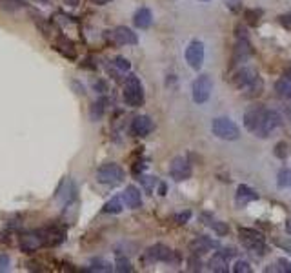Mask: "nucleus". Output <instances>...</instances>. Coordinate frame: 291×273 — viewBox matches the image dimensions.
Segmentation results:
<instances>
[{"instance_id": "obj_14", "label": "nucleus", "mask_w": 291, "mask_h": 273, "mask_svg": "<svg viewBox=\"0 0 291 273\" xmlns=\"http://www.w3.org/2000/svg\"><path fill=\"white\" fill-rule=\"evenodd\" d=\"M257 79H259V73H257L255 69L253 68H242L235 73V76H233V84H235L239 89H246L247 86L253 84Z\"/></svg>"}, {"instance_id": "obj_36", "label": "nucleus", "mask_w": 291, "mask_h": 273, "mask_svg": "<svg viewBox=\"0 0 291 273\" xmlns=\"http://www.w3.org/2000/svg\"><path fill=\"white\" fill-rule=\"evenodd\" d=\"M200 255H197V253H193V257L189 259V269H195V271H200V266H202V262H200Z\"/></svg>"}, {"instance_id": "obj_39", "label": "nucleus", "mask_w": 291, "mask_h": 273, "mask_svg": "<svg viewBox=\"0 0 291 273\" xmlns=\"http://www.w3.org/2000/svg\"><path fill=\"white\" fill-rule=\"evenodd\" d=\"M11 266V259L8 255H0V271H8Z\"/></svg>"}, {"instance_id": "obj_2", "label": "nucleus", "mask_w": 291, "mask_h": 273, "mask_svg": "<svg viewBox=\"0 0 291 273\" xmlns=\"http://www.w3.org/2000/svg\"><path fill=\"white\" fill-rule=\"evenodd\" d=\"M122 96H124V102L128 106H131V108H139V106L144 104V88L137 75L126 76Z\"/></svg>"}, {"instance_id": "obj_5", "label": "nucleus", "mask_w": 291, "mask_h": 273, "mask_svg": "<svg viewBox=\"0 0 291 273\" xmlns=\"http://www.w3.org/2000/svg\"><path fill=\"white\" fill-rule=\"evenodd\" d=\"M213 91V81L209 75H200L197 76L191 84V96L195 104H204L209 101Z\"/></svg>"}, {"instance_id": "obj_27", "label": "nucleus", "mask_w": 291, "mask_h": 273, "mask_svg": "<svg viewBox=\"0 0 291 273\" xmlns=\"http://www.w3.org/2000/svg\"><path fill=\"white\" fill-rule=\"evenodd\" d=\"M113 266L109 264L108 261H104V259H93L89 262V268L88 271H111Z\"/></svg>"}, {"instance_id": "obj_25", "label": "nucleus", "mask_w": 291, "mask_h": 273, "mask_svg": "<svg viewBox=\"0 0 291 273\" xmlns=\"http://www.w3.org/2000/svg\"><path fill=\"white\" fill-rule=\"evenodd\" d=\"M122 202H124V199L122 197H113V199H109L106 204H104V208H102V211L104 213H120L122 211Z\"/></svg>"}, {"instance_id": "obj_12", "label": "nucleus", "mask_w": 291, "mask_h": 273, "mask_svg": "<svg viewBox=\"0 0 291 273\" xmlns=\"http://www.w3.org/2000/svg\"><path fill=\"white\" fill-rule=\"evenodd\" d=\"M108 38L113 42L115 46H135L139 42V36L137 33H133L129 28L126 26H119L113 31H108Z\"/></svg>"}, {"instance_id": "obj_37", "label": "nucleus", "mask_w": 291, "mask_h": 273, "mask_svg": "<svg viewBox=\"0 0 291 273\" xmlns=\"http://www.w3.org/2000/svg\"><path fill=\"white\" fill-rule=\"evenodd\" d=\"M275 244L280 246L282 249H286V251L291 253V235L287 239H275Z\"/></svg>"}, {"instance_id": "obj_16", "label": "nucleus", "mask_w": 291, "mask_h": 273, "mask_svg": "<svg viewBox=\"0 0 291 273\" xmlns=\"http://www.w3.org/2000/svg\"><path fill=\"white\" fill-rule=\"evenodd\" d=\"M259 199V193L255 191L253 188L246 184H240L237 188V193H235V206L237 208H246L247 204L251 201H257Z\"/></svg>"}, {"instance_id": "obj_47", "label": "nucleus", "mask_w": 291, "mask_h": 273, "mask_svg": "<svg viewBox=\"0 0 291 273\" xmlns=\"http://www.w3.org/2000/svg\"><path fill=\"white\" fill-rule=\"evenodd\" d=\"M68 2H69L71 6H76V2H79V0H68Z\"/></svg>"}, {"instance_id": "obj_29", "label": "nucleus", "mask_w": 291, "mask_h": 273, "mask_svg": "<svg viewBox=\"0 0 291 273\" xmlns=\"http://www.w3.org/2000/svg\"><path fill=\"white\" fill-rule=\"evenodd\" d=\"M115 269L117 271H122V273H129V271H133V266L128 257L119 255V257H117V262H115Z\"/></svg>"}, {"instance_id": "obj_41", "label": "nucleus", "mask_w": 291, "mask_h": 273, "mask_svg": "<svg viewBox=\"0 0 291 273\" xmlns=\"http://www.w3.org/2000/svg\"><path fill=\"white\" fill-rule=\"evenodd\" d=\"M166 191H168V186L164 184V182H160V184H159V195H162V197H164V195H166Z\"/></svg>"}, {"instance_id": "obj_45", "label": "nucleus", "mask_w": 291, "mask_h": 273, "mask_svg": "<svg viewBox=\"0 0 291 273\" xmlns=\"http://www.w3.org/2000/svg\"><path fill=\"white\" fill-rule=\"evenodd\" d=\"M286 116L291 121V106H287V108H286Z\"/></svg>"}, {"instance_id": "obj_15", "label": "nucleus", "mask_w": 291, "mask_h": 273, "mask_svg": "<svg viewBox=\"0 0 291 273\" xmlns=\"http://www.w3.org/2000/svg\"><path fill=\"white\" fill-rule=\"evenodd\" d=\"M153 121L149 119L148 115H139V116H135L133 119V122H131V133L135 136H146V135H149V133L153 131Z\"/></svg>"}, {"instance_id": "obj_8", "label": "nucleus", "mask_w": 291, "mask_h": 273, "mask_svg": "<svg viewBox=\"0 0 291 273\" xmlns=\"http://www.w3.org/2000/svg\"><path fill=\"white\" fill-rule=\"evenodd\" d=\"M44 244H46V239H44V231H42V229L24 233V235L18 237V248L20 251H24V253H35L36 249L42 248Z\"/></svg>"}, {"instance_id": "obj_23", "label": "nucleus", "mask_w": 291, "mask_h": 273, "mask_svg": "<svg viewBox=\"0 0 291 273\" xmlns=\"http://www.w3.org/2000/svg\"><path fill=\"white\" fill-rule=\"evenodd\" d=\"M275 93L282 101L291 99V81H287V79H279V81L275 82Z\"/></svg>"}, {"instance_id": "obj_22", "label": "nucleus", "mask_w": 291, "mask_h": 273, "mask_svg": "<svg viewBox=\"0 0 291 273\" xmlns=\"http://www.w3.org/2000/svg\"><path fill=\"white\" fill-rule=\"evenodd\" d=\"M189 248H191V251L197 253V255H202V253L209 251V249L219 248V244H217L215 241H211L209 237H197L195 241L189 244Z\"/></svg>"}, {"instance_id": "obj_7", "label": "nucleus", "mask_w": 291, "mask_h": 273, "mask_svg": "<svg viewBox=\"0 0 291 273\" xmlns=\"http://www.w3.org/2000/svg\"><path fill=\"white\" fill-rule=\"evenodd\" d=\"M235 35H237V42H235V62L244 64V62L249 61L251 56V44L247 41V33L242 26L235 28Z\"/></svg>"}, {"instance_id": "obj_9", "label": "nucleus", "mask_w": 291, "mask_h": 273, "mask_svg": "<svg viewBox=\"0 0 291 273\" xmlns=\"http://www.w3.org/2000/svg\"><path fill=\"white\" fill-rule=\"evenodd\" d=\"M267 109L264 108L262 104H253L246 109L244 113V128L247 129L249 133H255L259 129V126L262 124L264 115H266Z\"/></svg>"}, {"instance_id": "obj_6", "label": "nucleus", "mask_w": 291, "mask_h": 273, "mask_svg": "<svg viewBox=\"0 0 291 273\" xmlns=\"http://www.w3.org/2000/svg\"><path fill=\"white\" fill-rule=\"evenodd\" d=\"M144 261L148 262H177L180 261V257L173 251L171 248H168L166 244H153L151 248L146 249L144 253Z\"/></svg>"}, {"instance_id": "obj_28", "label": "nucleus", "mask_w": 291, "mask_h": 273, "mask_svg": "<svg viewBox=\"0 0 291 273\" xmlns=\"http://www.w3.org/2000/svg\"><path fill=\"white\" fill-rule=\"evenodd\" d=\"M244 96H247V99H253V96H259L260 95V91H262V81H260V76L257 79L253 84H249L247 86L246 89H244Z\"/></svg>"}, {"instance_id": "obj_21", "label": "nucleus", "mask_w": 291, "mask_h": 273, "mask_svg": "<svg viewBox=\"0 0 291 273\" xmlns=\"http://www.w3.org/2000/svg\"><path fill=\"white\" fill-rule=\"evenodd\" d=\"M207 268L217 273H226L227 271V255L224 251L213 253L209 262H207Z\"/></svg>"}, {"instance_id": "obj_34", "label": "nucleus", "mask_w": 291, "mask_h": 273, "mask_svg": "<svg viewBox=\"0 0 291 273\" xmlns=\"http://www.w3.org/2000/svg\"><path fill=\"white\" fill-rule=\"evenodd\" d=\"M140 182L144 184V188L148 189V191H153V188H155V184H159V181H157V177H142L140 179Z\"/></svg>"}, {"instance_id": "obj_40", "label": "nucleus", "mask_w": 291, "mask_h": 273, "mask_svg": "<svg viewBox=\"0 0 291 273\" xmlns=\"http://www.w3.org/2000/svg\"><path fill=\"white\" fill-rule=\"evenodd\" d=\"M260 15H262V11H259V9H257V11H247L246 13L247 21L251 22V24H257V22H259V16Z\"/></svg>"}, {"instance_id": "obj_13", "label": "nucleus", "mask_w": 291, "mask_h": 273, "mask_svg": "<svg viewBox=\"0 0 291 273\" xmlns=\"http://www.w3.org/2000/svg\"><path fill=\"white\" fill-rule=\"evenodd\" d=\"M169 175L175 181H186L191 177V164L188 162V159L184 157H175L169 166Z\"/></svg>"}, {"instance_id": "obj_11", "label": "nucleus", "mask_w": 291, "mask_h": 273, "mask_svg": "<svg viewBox=\"0 0 291 273\" xmlns=\"http://www.w3.org/2000/svg\"><path fill=\"white\" fill-rule=\"evenodd\" d=\"M282 124V121H280V115L277 111H273V109H267L266 115H264V121L262 124L259 126V129H257L253 135L259 136V139H267V136L271 135L273 131H275L279 126Z\"/></svg>"}, {"instance_id": "obj_1", "label": "nucleus", "mask_w": 291, "mask_h": 273, "mask_svg": "<svg viewBox=\"0 0 291 273\" xmlns=\"http://www.w3.org/2000/svg\"><path fill=\"white\" fill-rule=\"evenodd\" d=\"M240 242L244 244V248L249 249V251L257 253V255H264V253L269 251L266 244V239L259 229L253 228H239Z\"/></svg>"}, {"instance_id": "obj_30", "label": "nucleus", "mask_w": 291, "mask_h": 273, "mask_svg": "<svg viewBox=\"0 0 291 273\" xmlns=\"http://www.w3.org/2000/svg\"><path fill=\"white\" fill-rule=\"evenodd\" d=\"M113 66L122 73H128L129 69H131V62H129L128 59H124V56H115V59H113Z\"/></svg>"}, {"instance_id": "obj_31", "label": "nucleus", "mask_w": 291, "mask_h": 273, "mask_svg": "<svg viewBox=\"0 0 291 273\" xmlns=\"http://www.w3.org/2000/svg\"><path fill=\"white\" fill-rule=\"evenodd\" d=\"M287 155H289V144H287V142H279V144L275 146V157L286 159Z\"/></svg>"}, {"instance_id": "obj_32", "label": "nucleus", "mask_w": 291, "mask_h": 273, "mask_svg": "<svg viewBox=\"0 0 291 273\" xmlns=\"http://www.w3.org/2000/svg\"><path fill=\"white\" fill-rule=\"evenodd\" d=\"M233 271L235 273H251V264L246 261H237L233 266Z\"/></svg>"}, {"instance_id": "obj_24", "label": "nucleus", "mask_w": 291, "mask_h": 273, "mask_svg": "<svg viewBox=\"0 0 291 273\" xmlns=\"http://www.w3.org/2000/svg\"><path fill=\"white\" fill-rule=\"evenodd\" d=\"M106 104H108L106 99H99V101L93 102L91 109H89V116H91L93 122L100 121V119L104 116V113H106Z\"/></svg>"}, {"instance_id": "obj_33", "label": "nucleus", "mask_w": 291, "mask_h": 273, "mask_svg": "<svg viewBox=\"0 0 291 273\" xmlns=\"http://www.w3.org/2000/svg\"><path fill=\"white\" fill-rule=\"evenodd\" d=\"M189 219H191V211H189V209H186V211H180V213H177V215H175V222H177V224H180V226L186 224Z\"/></svg>"}, {"instance_id": "obj_48", "label": "nucleus", "mask_w": 291, "mask_h": 273, "mask_svg": "<svg viewBox=\"0 0 291 273\" xmlns=\"http://www.w3.org/2000/svg\"><path fill=\"white\" fill-rule=\"evenodd\" d=\"M202 2H207V0H202Z\"/></svg>"}, {"instance_id": "obj_20", "label": "nucleus", "mask_w": 291, "mask_h": 273, "mask_svg": "<svg viewBox=\"0 0 291 273\" xmlns=\"http://www.w3.org/2000/svg\"><path fill=\"white\" fill-rule=\"evenodd\" d=\"M200 221H202L206 226H209V228H211L217 235H227V231H229V228H227L226 222L213 219L211 213H202V215H200Z\"/></svg>"}, {"instance_id": "obj_35", "label": "nucleus", "mask_w": 291, "mask_h": 273, "mask_svg": "<svg viewBox=\"0 0 291 273\" xmlns=\"http://www.w3.org/2000/svg\"><path fill=\"white\" fill-rule=\"evenodd\" d=\"M0 6L6 9H18L22 6L20 0H0Z\"/></svg>"}, {"instance_id": "obj_43", "label": "nucleus", "mask_w": 291, "mask_h": 273, "mask_svg": "<svg viewBox=\"0 0 291 273\" xmlns=\"http://www.w3.org/2000/svg\"><path fill=\"white\" fill-rule=\"evenodd\" d=\"M95 88L99 89L100 93H104V89H106V84H104V82H96V84H95Z\"/></svg>"}, {"instance_id": "obj_18", "label": "nucleus", "mask_w": 291, "mask_h": 273, "mask_svg": "<svg viewBox=\"0 0 291 273\" xmlns=\"http://www.w3.org/2000/svg\"><path fill=\"white\" fill-rule=\"evenodd\" d=\"M133 24L139 29H148L153 24V13L149 8H140L137 9V13L133 15Z\"/></svg>"}, {"instance_id": "obj_38", "label": "nucleus", "mask_w": 291, "mask_h": 273, "mask_svg": "<svg viewBox=\"0 0 291 273\" xmlns=\"http://www.w3.org/2000/svg\"><path fill=\"white\" fill-rule=\"evenodd\" d=\"M277 266H279V271L291 273V262L286 261V259H279V261H277Z\"/></svg>"}, {"instance_id": "obj_42", "label": "nucleus", "mask_w": 291, "mask_h": 273, "mask_svg": "<svg viewBox=\"0 0 291 273\" xmlns=\"http://www.w3.org/2000/svg\"><path fill=\"white\" fill-rule=\"evenodd\" d=\"M284 79L291 81V64H289V66H286V69H284Z\"/></svg>"}, {"instance_id": "obj_26", "label": "nucleus", "mask_w": 291, "mask_h": 273, "mask_svg": "<svg viewBox=\"0 0 291 273\" xmlns=\"http://www.w3.org/2000/svg\"><path fill=\"white\" fill-rule=\"evenodd\" d=\"M277 186L280 189H291V169H280L279 175H277Z\"/></svg>"}, {"instance_id": "obj_19", "label": "nucleus", "mask_w": 291, "mask_h": 273, "mask_svg": "<svg viewBox=\"0 0 291 273\" xmlns=\"http://www.w3.org/2000/svg\"><path fill=\"white\" fill-rule=\"evenodd\" d=\"M75 184H73L69 179H64L62 181V184L59 186V189H56V201H64V202H71L73 199H75Z\"/></svg>"}, {"instance_id": "obj_10", "label": "nucleus", "mask_w": 291, "mask_h": 273, "mask_svg": "<svg viewBox=\"0 0 291 273\" xmlns=\"http://www.w3.org/2000/svg\"><path fill=\"white\" fill-rule=\"evenodd\" d=\"M186 62L191 69L199 71L204 64V55H206V49H204V44L200 41H193L189 42V46L186 48Z\"/></svg>"}, {"instance_id": "obj_46", "label": "nucleus", "mask_w": 291, "mask_h": 273, "mask_svg": "<svg viewBox=\"0 0 291 273\" xmlns=\"http://www.w3.org/2000/svg\"><path fill=\"white\" fill-rule=\"evenodd\" d=\"M286 229H287V233H289V235H291V221H289V222H287V226H286Z\"/></svg>"}, {"instance_id": "obj_3", "label": "nucleus", "mask_w": 291, "mask_h": 273, "mask_svg": "<svg viewBox=\"0 0 291 273\" xmlns=\"http://www.w3.org/2000/svg\"><path fill=\"white\" fill-rule=\"evenodd\" d=\"M211 131L215 136L222 139V141H237L240 136V129L231 119L227 116H219L211 124Z\"/></svg>"}, {"instance_id": "obj_44", "label": "nucleus", "mask_w": 291, "mask_h": 273, "mask_svg": "<svg viewBox=\"0 0 291 273\" xmlns=\"http://www.w3.org/2000/svg\"><path fill=\"white\" fill-rule=\"evenodd\" d=\"M93 2L99 6H104V4H108V2H111V0H93Z\"/></svg>"}, {"instance_id": "obj_17", "label": "nucleus", "mask_w": 291, "mask_h": 273, "mask_svg": "<svg viewBox=\"0 0 291 273\" xmlns=\"http://www.w3.org/2000/svg\"><path fill=\"white\" fill-rule=\"evenodd\" d=\"M122 199H124V204L131 209H137L142 206V193H140V189L137 188V186H128V188L124 189Z\"/></svg>"}, {"instance_id": "obj_4", "label": "nucleus", "mask_w": 291, "mask_h": 273, "mask_svg": "<svg viewBox=\"0 0 291 273\" xmlns=\"http://www.w3.org/2000/svg\"><path fill=\"white\" fill-rule=\"evenodd\" d=\"M124 179H126V171H124L119 164H113V162L100 166L99 171H96V181H99L100 184H106V186L120 184Z\"/></svg>"}]
</instances>
